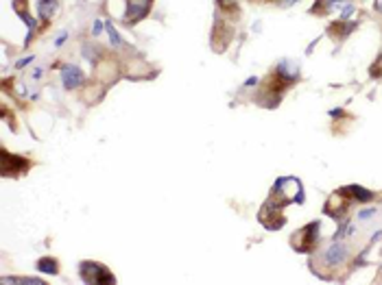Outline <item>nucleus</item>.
<instances>
[{
  "mask_svg": "<svg viewBox=\"0 0 382 285\" xmlns=\"http://www.w3.org/2000/svg\"><path fill=\"white\" fill-rule=\"evenodd\" d=\"M79 272H81V281L83 283H107V285L116 283V276L111 274L105 266H101V263H96V261H81Z\"/></svg>",
  "mask_w": 382,
  "mask_h": 285,
  "instance_id": "1",
  "label": "nucleus"
},
{
  "mask_svg": "<svg viewBox=\"0 0 382 285\" xmlns=\"http://www.w3.org/2000/svg\"><path fill=\"white\" fill-rule=\"evenodd\" d=\"M317 235H319V222L306 224L304 229L293 235V248L299 250V253H308L317 242Z\"/></svg>",
  "mask_w": 382,
  "mask_h": 285,
  "instance_id": "2",
  "label": "nucleus"
},
{
  "mask_svg": "<svg viewBox=\"0 0 382 285\" xmlns=\"http://www.w3.org/2000/svg\"><path fill=\"white\" fill-rule=\"evenodd\" d=\"M153 0H127V11H124V22L127 24H136L140 20L147 18V13L151 11Z\"/></svg>",
  "mask_w": 382,
  "mask_h": 285,
  "instance_id": "3",
  "label": "nucleus"
},
{
  "mask_svg": "<svg viewBox=\"0 0 382 285\" xmlns=\"http://www.w3.org/2000/svg\"><path fill=\"white\" fill-rule=\"evenodd\" d=\"M347 253H350V250H347V246L343 242H334L328 246V250L324 253L321 259H324L326 266H341V263L347 259Z\"/></svg>",
  "mask_w": 382,
  "mask_h": 285,
  "instance_id": "4",
  "label": "nucleus"
},
{
  "mask_svg": "<svg viewBox=\"0 0 382 285\" xmlns=\"http://www.w3.org/2000/svg\"><path fill=\"white\" fill-rule=\"evenodd\" d=\"M83 72L77 68V65H66V68L61 70V81H63V87L68 89H75L79 87V85L83 83Z\"/></svg>",
  "mask_w": 382,
  "mask_h": 285,
  "instance_id": "5",
  "label": "nucleus"
},
{
  "mask_svg": "<svg viewBox=\"0 0 382 285\" xmlns=\"http://www.w3.org/2000/svg\"><path fill=\"white\" fill-rule=\"evenodd\" d=\"M339 192H341L343 196L352 198V201H358V203L371 201V198H373V192L365 189V187H360V185H350V187H343V189H339Z\"/></svg>",
  "mask_w": 382,
  "mask_h": 285,
  "instance_id": "6",
  "label": "nucleus"
},
{
  "mask_svg": "<svg viewBox=\"0 0 382 285\" xmlns=\"http://www.w3.org/2000/svg\"><path fill=\"white\" fill-rule=\"evenodd\" d=\"M278 76H280V78H284L286 83H291V81H295V78L299 76L297 63L288 61V59H284V61H280V63H278Z\"/></svg>",
  "mask_w": 382,
  "mask_h": 285,
  "instance_id": "7",
  "label": "nucleus"
},
{
  "mask_svg": "<svg viewBox=\"0 0 382 285\" xmlns=\"http://www.w3.org/2000/svg\"><path fill=\"white\" fill-rule=\"evenodd\" d=\"M57 0H37V13L39 18H50L57 11Z\"/></svg>",
  "mask_w": 382,
  "mask_h": 285,
  "instance_id": "8",
  "label": "nucleus"
},
{
  "mask_svg": "<svg viewBox=\"0 0 382 285\" xmlns=\"http://www.w3.org/2000/svg\"><path fill=\"white\" fill-rule=\"evenodd\" d=\"M3 283L5 285H11V283H16V285H44L42 279H29V276H5Z\"/></svg>",
  "mask_w": 382,
  "mask_h": 285,
  "instance_id": "9",
  "label": "nucleus"
},
{
  "mask_svg": "<svg viewBox=\"0 0 382 285\" xmlns=\"http://www.w3.org/2000/svg\"><path fill=\"white\" fill-rule=\"evenodd\" d=\"M37 268L42 270V272H46V274H57V272H59L57 259H52V257H44V259H39Z\"/></svg>",
  "mask_w": 382,
  "mask_h": 285,
  "instance_id": "10",
  "label": "nucleus"
},
{
  "mask_svg": "<svg viewBox=\"0 0 382 285\" xmlns=\"http://www.w3.org/2000/svg\"><path fill=\"white\" fill-rule=\"evenodd\" d=\"M107 31H109V39H111V44H114L116 48H118V46H120V37H118L116 29H114V26H111L109 22H107Z\"/></svg>",
  "mask_w": 382,
  "mask_h": 285,
  "instance_id": "11",
  "label": "nucleus"
},
{
  "mask_svg": "<svg viewBox=\"0 0 382 285\" xmlns=\"http://www.w3.org/2000/svg\"><path fill=\"white\" fill-rule=\"evenodd\" d=\"M373 214H376V209H363V211H360V214H358V218H360V220H365V218H371Z\"/></svg>",
  "mask_w": 382,
  "mask_h": 285,
  "instance_id": "12",
  "label": "nucleus"
},
{
  "mask_svg": "<svg viewBox=\"0 0 382 285\" xmlns=\"http://www.w3.org/2000/svg\"><path fill=\"white\" fill-rule=\"evenodd\" d=\"M295 3H299V0H275V5H280V7H291Z\"/></svg>",
  "mask_w": 382,
  "mask_h": 285,
  "instance_id": "13",
  "label": "nucleus"
},
{
  "mask_svg": "<svg viewBox=\"0 0 382 285\" xmlns=\"http://www.w3.org/2000/svg\"><path fill=\"white\" fill-rule=\"evenodd\" d=\"M101 29H103V22L101 20H96L94 22V35H101Z\"/></svg>",
  "mask_w": 382,
  "mask_h": 285,
  "instance_id": "14",
  "label": "nucleus"
},
{
  "mask_svg": "<svg viewBox=\"0 0 382 285\" xmlns=\"http://www.w3.org/2000/svg\"><path fill=\"white\" fill-rule=\"evenodd\" d=\"M66 37H68V33H61V35H59V37L55 39V44H57V46H61V44L66 42Z\"/></svg>",
  "mask_w": 382,
  "mask_h": 285,
  "instance_id": "15",
  "label": "nucleus"
},
{
  "mask_svg": "<svg viewBox=\"0 0 382 285\" xmlns=\"http://www.w3.org/2000/svg\"><path fill=\"white\" fill-rule=\"evenodd\" d=\"M31 59H33V57H26V59H22V61H18V68H22V65H26V63L31 61Z\"/></svg>",
  "mask_w": 382,
  "mask_h": 285,
  "instance_id": "16",
  "label": "nucleus"
},
{
  "mask_svg": "<svg viewBox=\"0 0 382 285\" xmlns=\"http://www.w3.org/2000/svg\"><path fill=\"white\" fill-rule=\"evenodd\" d=\"M256 83H258V78L251 76V78H247V83H245V85H256Z\"/></svg>",
  "mask_w": 382,
  "mask_h": 285,
  "instance_id": "17",
  "label": "nucleus"
},
{
  "mask_svg": "<svg viewBox=\"0 0 382 285\" xmlns=\"http://www.w3.org/2000/svg\"><path fill=\"white\" fill-rule=\"evenodd\" d=\"M376 9L382 13V0H376Z\"/></svg>",
  "mask_w": 382,
  "mask_h": 285,
  "instance_id": "18",
  "label": "nucleus"
}]
</instances>
